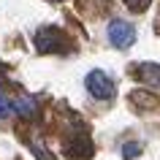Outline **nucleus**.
I'll return each mask as SVG.
<instances>
[{
  "label": "nucleus",
  "mask_w": 160,
  "mask_h": 160,
  "mask_svg": "<svg viewBox=\"0 0 160 160\" xmlns=\"http://www.w3.org/2000/svg\"><path fill=\"white\" fill-rule=\"evenodd\" d=\"M84 84H87V92L98 101H111L114 98V82L109 79L106 71H90Z\"/></svg>",
  "instance_id": "obj_1"
},
{
  "label": "nucleus",
  "mask_w": 160,
  "mask_h": 160,
  "mask_svg": "<svg viewBox=\"0 0 160 160\" xmlns=\"http://www.w3.org/2000/svg\"><path fill=\"white\" fill-rule=\"evenodd\" d=\"M106 35H109V41L114 43V46L128 49V46L136 41V27L130 25V22H125V19H111Z\"/></svg>",
  "instance_id": "obj_2"
},
{
  "label": "nucleus",
  "mask_w": 160,
  "mask_h": 160,
  "mask_svg": "<svg viewBox=\"0 0 160 160\" xmlns=\"http://www.w3.org/2000/svg\"><path fill=\"white\" fill-rule=\"evenodd\" d=\"M57 41H65V35L60 33V30H52V27H43L41 33H38V38H35V43H38V49H41V52L60 49Z\"/></svg>",
  "instance_id": "obj_3"
},
{
  "label": "nucleus",
  "mask_w": 160,
  "mask_h": 160,
  "mask_svg": "<svg viewBox=\"0 0 160 160\" xmlns=\"http://www.w3.org/2000/svg\"><path fill=\"white\" fill-rule=\"evenodd\" d=\"M14 111H17L19 117H25V119H33L35 114H38V111H35V101L27 98V95H22V98L14 101Z\"/></svg>",
  "instance_id": "obj_4"
},
{
  "label": "nucleus",
  "mask_w": 160,
  "mask_h": 160,
  "mask_svg": "<svg viewBox=\"0 0 160 160\" xmlns=\"http://www.w3.org/2000/svg\"><path fill=\"white\" fill-rule=\"evenodd\" d=\"M138 79H141L144 84H149V87H160V65H152V62L141 65Z\"/></svg>",
  "instance_id": "obj_5"
},
{
  "label": "nucleus",
  "mask_w": 160,
  "mask_h": 160,
  "mask_svg": "<svg viewBox=\"0 0 160 160\" xmlns=\"http://www.w3.org/2000/svg\"><path fill=\"white\" fill-rule=\"evenodd\" d=\"M14 114V101H8L6 95L0 92V119H6V117H11Z\"/></svg>",
  "instance_id": "obj_6"
},
{
  "label": "nucleus",
  "mask_w": 160,
  "mask_h": 160,
  "mask_svg": "<svg viewBox=\"0 0 160 160\" xmlns=\"http://www.w3.org/2000/svg\"><path fill=\"white\" fill-rule=\"evenodd\" d=\"M138 152H141V144L130 141V144H125V147H122V158H125V160H133Z\"/></svg>",
  "instance_id": "obj_7"
}]
</instances>
